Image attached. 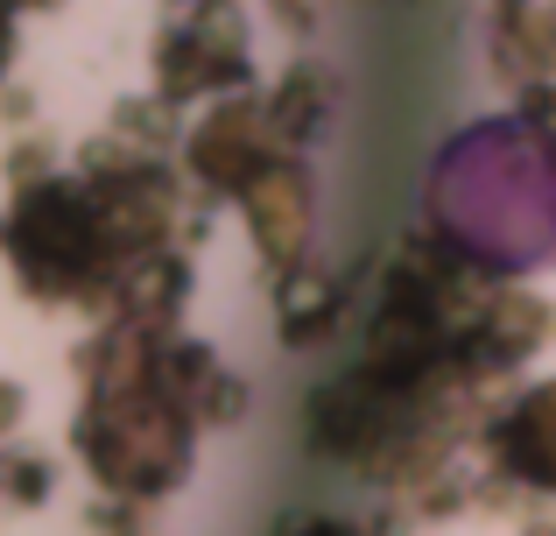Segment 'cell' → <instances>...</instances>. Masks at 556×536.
Returning a JSON list of instances; mask_svg holds the SVG:
<instances>
[{
	"instance_id": "6da1fadb",
	"label": "cell",
	"mask_w": 556,
	"mask_h": 536,
	"mask_svg": "<svg viewBox=\"0 0 556 536\" xmlns=\"http://www.w3.org/2000/svg\"><path fill=\"white\" fill-rule=\"evenodd\" d=\"M437 220L493 269H529L556 254V141L521 121H486L458 135L437 163Z\"/></svg>"
}]
</instances>
